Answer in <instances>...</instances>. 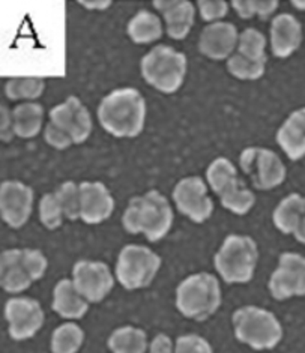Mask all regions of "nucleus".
<instances>
[{"label":"nucleus","instance_id":"1","mask_svg":"<svg viewBox=\"0 0 305 353\" xmlns=\"http://www.w3.org/2000/svg\"><path fill=\"white\" fill-rule=\"evenodd\" d=\"M101 127L121 139L137 137L145 128L146 101L137 89H116L98 107Z\"/></svg>","mask_w":305,"mask_h":353},{"label":"nucleus","instance_id":"2","mask_svg":"<svg viewBox=\"0 0 305 353\" xmlns=\"http://www.w3.org/2000/svg\"><path fill=\"white\" fill-rule=\"evenodd\" d=\"M122 224L128 233H143L148 241L158 242L172 229V206L159 191L150 190L145 196L130 200L122 216Z\"/></svg>","mask_w":305,"mask_h":353},{"label":"nucleus","instance_id":"3","mask_svg":"<svg viewBox=\"0 0 305 353\" xmlns=\"http://www.w3.org/2000/svg\"><path fill=\"white\" fill-rule=\"evenodd\" d=\"M222 307V288L215 275L199 272L186 276L176 289V308L191 321L205 322Z\"/></svg>","mask_w":305,"mask_h":353},{"label":"nucleus","instance_id":"4","mask_svg":"<svg viewBox=\"0 0 305 353\" xmlns=\"http://www.w3.org/2000/svg\"><path fill=\"white\" fill-rule=\"evenodd\" d=\"M235 337L254 350H273L283 340V326L266 308L245 305L232 316Z\"/></svg>","mask_w":305,"mask_h":353},{"label":"nucleus","instance_id":"5","mask_svg":"<svg viewBox=\"0 0 305 353\" xmlns=\"http://www.w3.org/2000/svg\"><path fill=\"white\" fill-rule=\"evenodd\" d=\"M259 260L257 243L244 234H228L214 257L217 272L227 284L250 283Z\"/></svg>","mask_w":305,"mask_h":353},{"label":"nucleus","instance_id":"6","mask_svg":"<svg viewBox=\"0 0 305 353\" xmlns=\"http://www.w3.org/2000/svg\"><path fill=\"white\" fill-rule=\"evenodd\" d=\"M47 257L39 250L12 248L0 256V284L5 292L21 293L46 275Z\"/></svg>","mask_w":305,"mask_h":353},{"label":"nucleus","instance_id":"7","mask_svg":"<svg viewBox=\"0 0 305 353\" xmlns=\"http://www.w3.org/2000/svg\"><path fill=\"white\" fill-rule=\"evenodd\" d=\"M140 68L149 86L163 94H175L185 79L186 56L173 47L159 44L143 56Z\"/></svg>","mask_w":305,"mask_h":353},{"label":"nucleus","instance_id":"8","mask_svg":"<svg viewBox=\"0 0 305 353\" xmlns=\"http://www.w3.org/2000/svg\"><path fill=\"white\" fill-rule=\"evenodd\" d=\"M206 179L223 208L236 215L248 214L256 203L254 192L239 181L238 169L227 158H217L209 164Z\"/></svg>","mask_w":305,"mask_h":353},{"label":"nucleus","instance_id":"9","mask_svg":"<svg viewBox=\"0 0 305 353\" xmlns=\"http://www.w3.org/2000/svg\"><path fill=\"white\" fill-rule=\"evenodd\" d=\"M161 257L143 245H125L116 262V279L126 290L146 289L154 283Z\"/></svg>","mask_w":305,"mask_h":353},{"label":"nucleus","instance_id":"10","mask_svg":"<svg viewBox=\"0 0 305 353\" xmlns=\"http://www.w3.org/2000/svg\"><path fill=\"white\" fill-rule=\"evenodd\" d=\"M241 170L251 179L254 188L273 190L286 181V165L274 150L247 148L239 157Z\"/></svg>","mask_w":305,"mask_h":353},{"label":"nucleus","instance_id":"11","mask_svg":"<svg viewBox=\"0 0 305 353\" xmlns=\"http://www.w3.org/2000/svg\"><path fill=\"white\" fill-rule=\"evenodd\" d=\"M5 319L10 337L15 341H24L33 339L41 331L46 316L37 299L17 296L6 301Z\"/></svg>","mask_w":305,"mask_h":353},{"label":"nucleus","instance_id":"12","mask_svg":"<svg viewBox=\"0 0 305 353\" xmlns=\"http://www.w3.org/2000/svg\"><path fill=\"white\" fill-rule=\"evenodd\" d=\"M270 295L277 301L305 296V256L283 253L268 283Z\"/></svg>","mask_w":305,"mask_h":353},{"label":"nucleus","instance_id":"13","mask_svg":"<svg viewBox=\"0 0 305 353\" xmlns=\"http://www.w3.org/2000/svg\"><path fill=\"white\" fill-rule=\"evenodd\" d=\"M72 283L89 304L104 301L115 288L110 268L95 260H79L72 268Z\"/></svg>","mask_w":305,"mask_h":353},{"label":"nucleus","instance_id":"14","mask_svg":"<svg viewBox=\"0 0 305 353\" xmlns=\"http://www.w3.org/2000/svg\"><path fill=\"white\" fill-rule=\"evenodd\" d=\"M173 200L177 211L194 223H205L214 212V201L208 194V187L200 176H190L176 183Z\"/></svg>","mask_w":305,"mask_h":353},{"label":"nucleus","instance_id":"15","mask_svg":"<svg viewBox=\"0 0 305 353\" xmlns=\"http://www.w3.org/2000/svg\"><path fill=\"white\" fill-rule=\"evenodd\" d=\"M50 122L62 130L74 141V145L84 143L92 132L90 113L77 97H70L65 103L50 110Z\"/></svg>","mask_w":305,"mask_h":353},{"label":"nucleus","instance_id":"16","mask_svg":"<svg viewBox=\"0 0 305 353\" xmlns=\"http://www.w3.org/2000/svg\"><path fill=\"white\" fill-rule=\"evenodd\" d=\"M33 209V190L19 181H5L0 187V212L3 221L20 229L29 221Z\"/></svg>","mask_w":305,"mask_h":353},{"label":"nucleus","instance_id":"17","mask_svg":"<svg viewBox=\"0 0 305 353\" xmlns=\"http://www.w3.org/2000/svg\"><path fill=\"white\" fill-rule=\"evenodd\" d=\"M238 39L239 33L232 23H210L200 33L199 50L213 61H223L232 57L233 50L238 47Z\"/></svg>","mask_w":305,"mask_h":353},{"label":"nucleus","instance_id":"18","mask_svg":"<svg viewBox=\"0 0 305 353\" xmlns=\"http://www.w3.org/2000/svg\"><path fill=\"white\" fill-rule=\"evenodd\" d=\"M81 215L86 224H99L108 220L115 211V199L101 182H81Z\"/></svg>","mask_w":305,"mask_h":353},{"label":"nucleus","instance_id":"19","mask_svg":"<svg viewBox=\"0 0 305 353\" xmlns=\"http://www.w3.org/2000/svg\"><path fill=\"white\" fill-rule=\"evenodd\" d=\"M304 30L292 14H278L270 23V48L278 59L292 56L302 44Z\"/></svg>","mask_w":305,"mask_h":353},{"label":"nucleus","instance_id":"20","mask_svg":"<svg viewBox=\"0 0 305 353\" xmlns=\"http://www.w3.org/2000/svg\"><path fill=\"white\" fill-rule=\"evenodd\" d=\"M154 6L163 14L168 37L185 39L196 19V8L188 0H155Z\"/></svg>","mask_w":305,"mask_h":353},{"label":"nucleus","instance_id":"21","mask_svg":"<svg viewBox=\"0 0 305 353\" xmlns=\"http://www.w3.org/2000/svg\"><path fill=\"white\" fill-rule=\"evenodd\" d=\"M277 143L292 161L305 157V107L295 110L277 131Z\"/></svg>","mask_w":305,"mask_h":353},{"label":"nucleus","instance_id":"22","mask_svg":"<svg viewBox=\"0 0 305 353\" xmlns=\"http://www.w3.org/2000/svg\"><path fill=\"white\" fill-rule=\"evenodd\" d=\"M52 308L56 314L68 321H79L88 314L89 302L81 296L72 280L63 279L55 285Z\"/></svg>","mask_w":305,"mask_h":353},{"label":"nucleus","instance_id":"23","mask_svg":"<svg viewBox=\"0 0 305 353\" xmlns=\"http://www.w3.org/2000/svg\"><path fill=\"white\" fill-rule=\"evenodd\" d=\"M14 134L21 139H32L39 134L44 121V107L38 103H23L12 110Z\"/></svg>","mask_w":305,"mask_h":353},{"label":"nucleus","instance_id":"24","mask_svg":"<svg viewBox=\"0 0 305 353\" xmlns=\"http://www.w3.org/2000/svg\"><path fill=\"white\" fill-rule=\"evenodd\" d=\"M113 353H146L149 349L146 332L135 326H121L112 332L107 341Z\"/></svg>","mask_w":305,"mask_h":353},{"label":"nucleus","instance_id":"25","mask_svg":"<svg viewBox=\"0 0 305 353\" xmlns=\"http://www.w3.org/2000/svg\"><path fill=\"white\" fill-rule=\"evenodd\" d=\"M128 37L135 44H150L163 37V24L157 14L140 10L128 23Z\"/></svg>","mask_w":305,"mask_h":353},{"label":"nucleus","instance_id":"26","mask_svg":"<svg viewBox=\"0 0 305 353\" xmlns=\"http://www.w3.org/2000/svg\"><path fill=\"white\" fill-rule=\"evenodd\" d=\"M304 201L305 197L298 194V192H292V194L279 201L273 214V221L277 230L284 234L295 233L304 209Z\"/></svg>","mask_w":305,"mask_h":353},{"label":"nucleus","instance_id":"27","mask_svg":"<svg viewBox=\"0 0 305 353\" xmlns=\"http://www.w3.org/2000/svg\"><path fill=\"white\" fill-rule=\"evenodd\" d=\"M84 343V331L74 322H65L52 334L50 347L53 353H77Z\"/></svg>","mask_w":305,"mask_h":353},{"label":"nucleus","instance_id":"28","mask_svg":"<svg viewBox=\"0 0 305 353\" xmlns=\"http://www.w3.org/2000/svg\"><path fill=\"white\" fill-rule=\"evenodd\" d=\"M266 38L257 29H245L238 39V54L251 62L266 63Z\"/></svg>","mask_w":305,"mask_h":353},{"label":"nucleus","instance_id":"29","mask_svg":"<svg viewBox=\"0 0 305 353\" xmlns=\"http://www.w3.org/2000/svg\"><path fill=\"white\" fill-rule=\"evenodd\" d=\"M46 89V81L37 77H19L6 81L5 94L11 101L38 99Z\"/></svg>","mask_w":305,"mask_h":353},{"label":"nucleus","instance_id":"30","mask_svg":"<svg viewBox=\"0 0 305 353\" xmlns=\"http://www.w3.org/2000/svg\"><path fill=\"white\" fill-rule=\"evenodd\" d=\"M56 197L62 206L66 220L75 221L81 215V197L80 185L75 182H63L56 191Z\"/></svg>","mask_w":305,"mask_h":353},{"label":"nucleus","instance_id":"31","mask_svg":"<svg viewBox=\"0 0 305 353\" xmlns=\"http://www.w3.org/2000/svg\"><path fill=\"white\" fill-rule=\"evenodd\" d=\"M277 0H235L232 6L241 19L248 20L259 17L260 20H268L278 10Z\"/></svg>","mask_w":305,"mask_h":353},{"label":"nucleus","instance_id":"32","mask_svg":"<svg viewBox=\"0 0 305 353\" xmlns=\"http://www.w3.org/2000/svg\"><path fill=\"white\" fill-rule=\"evenodd\" d=\"M227 70L233 77L239 80H259L264 77L266 63L247 61V59H244L242 56L236 53L232 57H228Z\"/></svg>","mask_w":305,"mask_h":353},{"label":"nucleus","instance_id":"33","mask_svg":"<svg viewBox=\"0 0 305 353\" xmlns=\"http://www.w3.org/2000/svg\"><path fill=\"white\" fill-rule=\"evenodd\" d=\"M63 211L62 206L59 203L56 197V192H50L46 194L39 201V220L44 224L46 229L56 230L57 227H61L63 221Z\"/></svg>","mask_w":305,"mask_h":353},{"label":"nucleus","instance_id":"34","mask_svg":"<svg viewBox=\"0 0 305 353\" xmlns=\"http://www.w3.org/2000/svg\"><path fill=\"white\" fill-rule=\"evenodd\" d=\"M175 353H214V349L201 335L185 334L176 340Z\"/></svg>","mask_w":305,"mask_h":353},{"label":"nucleus","instance_id":"35","mask_svg":"<svg viewBox=\"0 0 305 353\" xmlns=\"http://www.w3.org/2000/svg\"><path fill=\"white\" fill-rule=\"evenodd\" d=\"M197 6L201 20L208 21L209 24L224 19L228 12V3L226 0H200Z\"/></svg>","mask_w":305,"mask_h":353},{"label":"nucleus","instance_id":"36","mask_svg":"<svg viewBox=\"0 0 305 353\" xmlns=\"http://www.w3.org/2000/svg\"><path fill=\"white\" fill-rule=\"evenodd\" d=\"M44 139L48 143L50 146L59 149V150H63L68 149L71 145H74V141L70 139V136H66V134L59 130L55 123L48 122L44 128Z\"/></svg>","mask_w":305,"mask_h":353},{"label":"nucleus","instance_id":"37","mask_svg":"<svg viewBox=\"0 0 305 353\" xmlns=\"http://www.w3.org/2000/svg\"><path fill=\"white\" fill-rule=\"evenodd\" d=\"M148 353H175V344L166 334H158L150 341Z\"/></svg>","mask_w":305,"mask_h":353},{"label":"nucleus","instance_id":"38","mask_svg":"<svg viewBox=\"0 0 305 353\" xmlns=\"http://www.w3.org/2000/svg\"><path fill=\"white\" fill-rule=\"evenodd\" d=\"M14 134V121H12V112L8 110L6 105H2V123H0V139L5 143L11 141Z\"/></svg>","mask_w":305,"mask_h":353},{"label":"nucleus","instance_id":"39","mask_svg":"<svg viewBox=\"0 0 305 353\" xmlns=\"http://www.w3.org/2000/svg\"><path fill=\"white\" fill-rule=\"evenodd\" d=\"M293 236L296 241L305 245V201H304V209H302V214L299 218V223H298V227H296Z\"/></svg>","mask_w":305,"mask_h":353},{"label":"nucleus","instance_id":"40","mask_svg":"<svg viewBox=\"0 0 305 353\" xmlns=\"http://www.w3.org/2000/svg\"><path fill=\"white\" fill-rule=\"evenodd\" d=\"M81 6L89 8V10H98V11H104L106 8L112 5V2H80Z\"/></svg>","mask_w":305,"mask_h":353},{"label":"nucleus","instance_id":"41","mask_svg":"<svg viewBox=\"0 0 305 353\" xmlns=\"http://www.w3.org/2000/svg\"><path fill=\"white\" fill-rule=\"evenodd\" d=\"M291 3L298 11H304L305 12V0H293V2H291Z\"/></svg>","mask_w":305,"mask_h":353}]
</instances>
